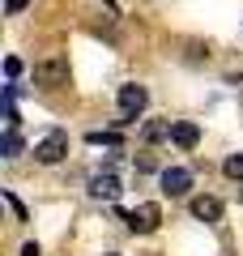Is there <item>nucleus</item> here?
Instances as JSON below:
<instances>
[{"label":"nucleus","instance_id":"f257e3e1","mask_svg":"<svg viewBox=\"0 0 243 256\" xmlns=\"http://www.w3.org/2000/svg\"><path fill=\"white\" fill-rule=\"evenodd\" d=\"M145 102H150V90H145V86H136V82L120 86V120H116V124H120V128L132 124V120L145 111Z\"/></svg>","mask_w":243,"mask_h":256},{"label":"nucleus","instance_id":"f03ea898","mask_svg":"<svg viewBox=\"0 0 243 256\" xmlns=\"http://www.w3.org/2000/svg\"><path fill=\"white\" fill-rule=\"evenodd\" d=\"M68 154V132H64V128H52V132H47L43 141H34V158L38 162H60V158Z\"/></svg>","mask_w":243,"mask_h":256},{"label":"nucleus","instance_id":"7ed1b4c3","mask_svg":"<svg viewBox=\"0 0 243 256\" xmlns=\"http://www.w3.org/2000/svg\"><path fill=\"white\" fill-rule=\"evenodd\" d=\"M124 222H128V230H132V235H150V230H158L162 210H158L154 201H145V205H136L132 214H124Z\"/></svg>","mask_w":243,"mask_h":256},{"label":"nucleus","instance_id":"20e7f679","mask_svg":"<svg viewBox=\"0 0 243 256\" xmlns=\"http://www.w3.org/2000/svg\"><path fill=\"white\" fill-rule=\"evenodd\" d=\"M34 82L38 86H64L68 82V60L64 56H47V60L34 64Z\"/></svg>","mask_w":243,"mask_h":256},{"label":"nucleus","instance_id":"39448f33","mask_svg":"<svg viewBox=\"0 0 243 256\" xmlns=\"http://www.w3.org/2000/svg\"><path fill=\"white\" fill-rule=\"evenodd\" d=\"M158 184H162L166 196H188L192 192V171L188 166H166V171L158 175Z\"/></svg>","mask_w":243,"mask_h":256},{"label":"nucleus","instance_id":"423d86ee","mask_svg":"<svg viewBox=\"0 0 243 256\" xmlns=\"http://www.w3.org/2000/svg\"><path fill=\"white\" fill-rule=\"evenodd\" d=\"M120 192L124 188H120V180L111 171H94L90 175V196L94 201H120Z\"/></svg>","mask_w":243,"mask_h":256},{"label":"nucleus","instance_id":"0eeeda50","mask_svg":"<svg viewBox=\"0 0 243 256\" xmlns=\"http://www.w3.org/2000/svg\"><path fill=\"white\" fill-rule=\"evenodd\" d=\"M171 141L180 150H196V141H200V128L192 124V120H175V128H171Z\"/></svg>","mask_w":243,"mask_h":256},{"label":"nucleus","instance_id":"6e6552de","mask_svg":"<svg viewBox=\"0 0 243 256\" xmlns=\"http://www.w3.org/2000/svg\"><path fill=\"white\" fill-rule=\"evenodd\" d=\"M192 218L196 222H218L222 218V201L218 196H192Z\"/></svg>","mask_w":243,"mask_h":256},{"label":"nucleus","instance_id":"1a4fd4ad","mask_svg":"<svg viewBox=\"0 0 243 256\" xmlns=\"http://www.w3.org/2000/svg\"><path fill=\"white\" fill-rule=\"evenodd\" d=\"M171 120H154V124H145V132H141V137L145 141H166V137H171Z\"/></svg>","mask_w":243,"mask_h":256},{"label":"nucleus","instance_id":"9d476101","mask_svg":"<svg viewBox=\"0 0 243 256\" xmlns=\"http://www.w3.org/2000/svg\"><path fill=\"white\" fill-rule=\"evenodd\" d=\"M222 171H226V180H243V154H230L222 162Z\"/></svg>","mask_w":243,"mask_h":256},{"label":"nucleus","instance_id":"9b49d317","mask_svg":"<svg viewBox=\"0 0 243 256\" xmlns=\"http://www.w3.org/2000/svg\"><path fill=\"white\" fill-rule=\"evenodd\" d=\"M86 141L90 146H120V132H98L94 128V132H86Z\"/></svg>","mask_w":243,"mask_h":256},{"label":"nucleus","instance_id":"f8f14e48","mask_svg":"<svg viewBox=\"0 0 243 256\" xmlns=\"http://www.w3.org/2000/svg\"><path fill=\"white\" fill-rule=\"evenodd\" d=\"M22 154V137L18 132H4V158H18Z\"/></svg>","mask_w":243,"mask_h":256},{"label":"nucleus","instance_id":"ddd939ff","mask_svg":"<svg viewBox=\"0 0 243 256\" xmlns=\"http://www.w3.org/2000/svg\"><path fill=\"white\" fill-rule=\"evenodd\" d=\"M4 201H9V210H13V218H18V222H26V218H30V214H26V205H22L18 196H13V192H4Z\"/></svg>","mask_w":243,"mask_h":256},{"label":"nucleus","instance_id":"4468645a","mask_svg":"<svg viewBox=\"0 0 243 256\" xmlns=\"http://www.w3.org/2000/svg\"><path fill=\"white\" fill-rule=\"evenodd\" d=\"M4 73H9V77L22 73V60H18V56H9V60H4Z\"/></svg>","mask_w":243,"mask_h":256},{"label":"nucleus","instance_id":"2eb2a0df","mask_svg":"<svg viewBox=\"0 0 243 256\" xmlns=\"http://www.w3.org/2000/svg\"><path fill=\"white\" fill-rule=\"evenodd\" d=\"M26 4H30V0H9L4 9H9V13H22V9H26Z\"/></svg>","mask_w":243,"mask_h":256},{"label":"nucleus","instance_id":"dca6fc26","mask_svg":"<svg viewBox=\"0 0 243 256\" xmlns=\"http://www.w3.org/2000/svg\"><path fill=\"white\" fill-rule=\"evenodd\" d=\"M18 256H38V244H22V252Z\"/></svg>","mask_w":243,"mask_h":256},{"label":"nucleus","instance_id":"f3484780","mask_svg":"<svg viewBox=\"0 0 243 256\" xmlns=\"http://www.w3.org/2000/svg\"><path fill=\"white\" fill-rule=\"evenodd\" d=\"M102 256H120V252H102Z\"/></svg>","mask_w":243,"mask_h":256}]
</instances>
